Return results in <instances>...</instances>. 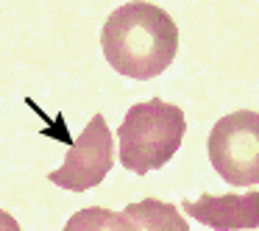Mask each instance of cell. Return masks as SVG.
I'll use <instances>...</instances> for the list:
<instances>
[{
	"label": "cell",
	"instance_id": "obj_1",
	"mask_svg": "<svg viewBox=\"0 0 259 231\" xmlns=\"http://www.w3.org/2000/svg\"><path fill=\"white\" fill-rule=\"evenodd\" d=\"M106 62L120 75L148 81L162 75L179 51V28L164 9L134 0L114 9L101 31Z\"/></svg>",
	"mask_w": 259,
	"mask_h": 231
},
{
	"label": "cell",
	"instance_id": "obj_2",
	"mask_svg": "<svg viewBox=\"0 0 259 231\" xmlns=\"http://www.w3.org/2000/svg\"><path fill=\"white\" fill-rule=\"evenodd\" d=\"M187 131L184 112L162 98L134 103L117 128L120 164L137 175L159 170L173 159Z\"/></svg>",
	"mask_w": 259,
	"mask_h": 231
},
{
	"label": "cell",
	"instance_id": "obj_3",
	"mask_svg": "<svg viewBox=\"0 0 259 231\" xmlns=\"http://www.w3.org/2000/svg\"><path fill=\"white\" fill-rule=\"evenodd\" d=\"M209 159L226 184H259V114L242 109L220 117L209 134Z\"/></svg>",
	"mask_w": 259,
	"mask_h": 231
},
{
	"label": "cell",
	"instance_id": "obj_4",
	"mask_svg": "<svg viewBox=\"0 0 259 231\" xmlns=\"http://www.w3.org/2000/svg\"><path fill=\"white\" fill-rule=\"evenodd\" d=\"M114 164V140L109 131L103 114L87 123V128L81 131V136L70 145L64 164L59 170H53L48 178L51 184H59L70 192H84L98 187L109 175Z\"/></svg>",
	"mask_w": 259,
	"mask_h": 231
},
{
	"label": "cell",
	"instance_id": "obj_5",
	"mask_svg": "<svg viewBox=\"0 0 259 231\" xmlns=\"http://www.w3.org/2000/svg\"><path fill=\"white\" fill-rule=\"evenodd\" d=\"M192 220L212 228H256L259 225V190L245 195H201L195 203L184 201Z\"/></svg>",
	"mask_w": 259,
	"mask_h": 231
},
{
	"label": "cell",
	"instance_id": "obj_6",
	"mask_svg": "<svg viewBox=\"0 0 259 231\" xmlns=\"http://www.w3.org/2000/svg\"><path fill=\"white\" fill-rule=\"evenodd\" d=\"M125 220H128L134 228H176V231H187V220L176 212L170 203H162L156 198H145L140 203H131L125 206Z\"/></svg>",
	"mask_w": 259,
	"mask_h": 231
},
{
	"label": "cell",
	"instance_id": "obj_7",
	"mask_svg": "<svg viewBox=\"0 0 259 231\" xmlns=\"http://www.w3.org/2000/svg\"><path fill=\"white\" fill-rule=\"evenodd\" d=\"M75 228H114V231H128L134 225L125 220V214H117V212H109V209H84V212L73 214L67 220V231H75Z\"/></svg>",
	"mask_w": 259,
	"mask_h": 231
},
{
	"label": "cell",
	"instance_id": "obj_8",
	"mask_svg": "<svg viewBox=\"0 0 259 231\" xmlns=\"http://www.w3.org/2000/svg\"><path fill=\"white\" fill-rule=\"evenodd\" d=\"M0 228H14V231H17V223H14V220L9 217V214L0 212Z\"/></svg>",
	"mask_w": 259,
	"mask_h": 231
}]
</instances>
